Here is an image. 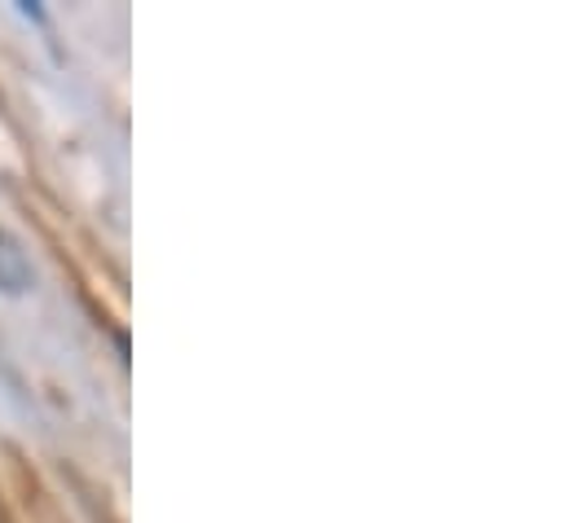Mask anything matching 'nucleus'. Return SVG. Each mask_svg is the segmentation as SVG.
Here are the masks:
<instances>
[{
    "mask_svg": "<svg viewBox=\"0 0 568 523\" xmlns=\"http://www.w3.org/2000/svg\"><path fill=\"white\" fill-rule=\"evenodd\" d=\"M31 281H36V273H31V260H27L22 243L9 229H0V290L4 295H27Z\"/></svg>",
    "mask_w": 568,
    "mask_h": 523,
    "instance_id": "1",
    "label": "nucleus"
}]
</instances>
